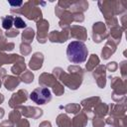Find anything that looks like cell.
Returning <instances> with one entry per match:
<instances>
[{
    "label": "cell",
    "mask_w": 127,
    "mask_h": 127,
    "mask_svg": "<svg viewBox=\"0 0 127 127\" xmlns=\"http://www.w3.org/2000/svg\"><path fill=\"white\" fill-rule=\"evenodd\" d=\"M105 67H106V69H108L109 71L113 72V71H115V70L118 68V64H117L116 62H110V63H108V64L105 65Z\"/></svg>",
    "instance_id": "obj_39"
},
{
    "label": "cell",
    "mask_w": 127,
    "mask_h": 127,
    "mask_svg": "<svg viewBox=\"0 0 127 127\" xmlns=\"http://www.w3.org/2000/svg\"><path fill=\"white\" fill-rule=\"evenodd\" d=\"M56 121L58 127H71V119L64 113L59 114Z\"/></svg>",
    "instance_id": "obj_27"
},
{
    "label": "cell",
    "mask_w": 127,
    "mask_h": 127,
    "mask_svg": "<svg viewBox=\"0 0 127 127\" xmlns=\"http://www.w3.org/2000/svg\"><path fill=\"white\" fill-rule=\"evenodd\" d=\"M4 35H5V37H8V38H15V37H17V36L19 35V31H18L16 28H15V29L11 28L10 30L6 31Z\"/></svg>",
    "instance_id": "obj_38"
},
{
    "label": "cell",
    "mask_w": 127,
    "mask_h": 127,
    "mask_svg": "<svg viewBox=\"0 0 127 127\" xmlns=\"http://www.w3.org/2000/svg\"><path fill=\"white\" fill-rule=\"evenodd\" d=\"M13 23H14V17L11 15H7V16L2 18V27L6 31H8L12 28Z\"/></svg>",
    "instance_id": "obj_31"
},
{
    "label": "cell",
    "mask_w": 127,
    "mask_h": 127,
    "mask_svg": "<svg viewBox=\"0 0 127 127\" xmlns=\"http://www.w3.org/2000/svg\"><path fill=\"white\" fill-rule=\"evenodd\" d=\"M111 82L110 86L113 90L112 92V99L116 103H124L126 102V93H127V85L126 80L122 79L119 76L110 77Z\"/></svg>",
    "instance_id": "obj_5"
},
{
    "label": "cell",
    "mask_w": 127,
    "mask_h": 127,
    "mask_svg": "<svg viewBox=\"0 0 127 127\" xmlns=\"http://www.w3.org/2000/svg\"><path fill=\"white\" fill-rule=\"evenodd\" d=\"M126 120H127L126 116L117 117V116H110L109 115L105 120V124H109L112 127H127Z\"/></svg>",
    "instance_id": "obj_24"
},
{
    "label": "cell",
    "mask_w": 127,
    "mask_h": 127,
    "mask_svg": "<svg viewBox=\"0 0 127 127\" xmlns=\"http://www.w3.org/2000/svg\"><path fill=\"white\" fill-rule=\"evenodd\" d=\"M28 99V92L26 89H19L17 92L13 93L9 99V106L11 108H17L21 106Z\"/></svg>",
    "instance_id": "obj_10"
},
{
    "label": "cell",
    "mask_w": 127,
    "mask_h": 127,
    "mask_svg": "<svg viewBox=\"0 0 127 127\" xmlns=\"http://www.w3.org/2000/svg\"><path fill=\"white\" fill-rule=\"evenodd\" d=\"M30 98L36 104H39V105L46 104L52 100L51 90L48 87H44V86L37 87L31 92Z\"/></svg>",
    "instance_id": "obj_7"
},
{
    "label": "cell",
    "mask_w": 127,
    "mask_h": 127,
    "mask_svg": "<svg viewBox=\"0 0 127 127\" xmlns=\"http://www.w3.org/2000/svg\"><path fill=\"white\" fill-rule=\"evenodd\" d=\"M91 37L93 42L101 43L103 40L108 38V29L106 28L103 22H96L92 25V33Z\"/></svg>",
    "instance_id": "obj_8"
},
{
    "label": "cell",
    "mask_w": 127,
    "mask_h": 127,
    "mask_svg": "<svg viewBox=\"0 0 127 127\" xmlns=\"http://www.w3.org/2000/svg\"><path fill=\"white\" fill-rule=\"evenodd\" d=\"M19 109V111L21 112L22 116H24L25 118H32V119H38L43 115V110L39 107L36 106H19L17 107Z\"/></svg>",
    "instance_id": "obj_11"
},
{
    "label": "cell",
    "mask_w": 127,
    "mask_h": 127,
    "mask_svg": "<svg viewBox=\"0 0 127 127\" xmlns=\"http://www.w3.org/2000/svg\"><path fill=\"white\" fill-rule=\"evenodd\" d=\"M43 63H44V55L40 52L34 53L29 61V67L32 70H38L43 66Z\"/></svg>",
    "instance_id": "obj_17"
},
{
    "label": "cell",
    "mask_w": 127,
    "mask_h": 127,
    "mask_svg": "<svg viewBox=\"0 0 127 127\" xmlns=\"http://www.w3.org/2000/svg\"><path fill=\"white\" fill-rule=\"evenodd\" d=\"M25 70H26V64H25V59L24 58L19 60L18 62H16L11 67L12 73L15 74L16 76L17 75H21Z\"/></svg>",
    "instance_id": "obj_25"
},
{
    "label": "cell",
    "mask_w": 127,
    "mask_h": 127,
    "mask_svg": "<svg viewBox=\"0 0 127 127\" xmlns=\"http://www.w3.org/2000/svg\"><path fill=\"white\" fill-rule=\"evenodd\" d=\"M67 71L65 72L62 67H55L53 74L63 85H65L71 90H76L82 83L84 71L79 65H69Z\"/></svg>",
    "instance_id": "obj_1"
},
{
    "label": "cell",
    "mask_w": 127,
    "mask_h": 127,
    "mask_svg": "<svg viewBox=\"0 0 127 127\" xmlns=\"http://www.w3.org/2000/svg\"><path fill=\"white\" fill-rule=\"evenodd\" d=\"M4 115H5V110L2 107H0V119H2L4 117Z\"/></svg>",
    "instance_id": "obj_46"
},
{
    "label": "cell",
    "mask_w": 127,
    "mask_h": 127,
    "mask_svg": "<svg viewBox=\"0 0 127 127\" xmlns=\"http://www.w3.org/2000/svg\"><path fill=\"white\" fill-rule=\"evenodd\" d=\"M1 85H2V79L0 78V87H1Z\"/></svg>",
    "instance_id": "obj_48"
},
{
    "label": "cell",
    "mask_w": 127,
    "mask_h": 127,
    "mask_svg": "<svg viewBox=\"0 0 127 127\" xmlns=\"http://www.w3.org/2000/svg\"><path fill=\"white\" fill-rule=\"evenodd\" d=\"M20 80L25 82V83H31L34 80V73L31 70H25L21 75H20Z\"/></svg>",
    "instance_id": "obj_32"
},
{
    "label": "cell",
    "mask_w": 127,
    "mask_h": 127,
    "mask_svg": "<svg viewBox=\"0 0 127 127\" xmlns=\"http://www.w3.org/2000/svg\"><path fill=\"white\" fill-rule=\"evenodd\" d=\"M69 38V29H63L62 31H52L48 35V40L52 43H64Z\"/></svg>",
    "instance_id": "obj_13"
},
{
    "label": "cell",
    "mask_w": 127,
    "mask_h": 127,
    "mask_svg": "<svg viewBox=\"0 0 127 127\" xmlns=\"http://www.w3.org/2000/svg\"><path fill=\"white\" fill-rule=\"evenodd\" d=\"M99 102H101V98L99 96H92V97H88V98H85L83 99L81 102H80V106L83 107L82 111L84 113L88 115H92V110L93 108L95 107L96 104H98Z\"/></svg>",
    "instance_id": "obj_14"
},
{
    "label": "cell",
    "mask_w": 127,
    "mask_h": 127,
    "mask_svg": "<svg viewBox=\"0 0 127 127\" xmlns=\"http://www.w3.org/2000/svg\"><path fill=\"white\" fill-rule=\"evenodd\" d=\"M0 33H1V30H0Z\"/></svg>",
    "instance_id": "obj_49"
},
{
    "label": "cell",
    "mask_w": 127,
    "mask_h": 127,
    "mask_svg": "<svg viewBox=\"0 0 127 127\" xmlns=\"http://www.w3.org/2000/svg\"><path fill=\"white\" fill-rule=\"evenodd\" d=\"M116 47H117V45L114 42H112L110 40H107L106 44L104 45L103 49L101 50V57H102V59L103 60H108L115 53Z\"/></svg>",
    "instance_id": "obj_22"
},
{
    "label": "cell",
    "mask_w": 127,
    "mask_h": 127,
    "mask_svg": "<svg viewBox=\"0 0 127 127\" xmlns=\"http://www.w3.org/2000/svg\"><path fill=\"white\" fill-rule=\"evenodd\" d=\"M21 80L18 76L16 75H7L4 79H3V84L5 86V88L9 91H13L16 89V87L20 84Z\"/></svg>",
    "instance_id": "obj_21"
},
{
    "label": "cell",
    "mask_w": 127,
    "mask_h": 127,
    "mask_svg": "<svg viewBox=\"0 0 127 127\" xmlns=\"http://www.w3.org/2000/svg\"><path fill=\"white\" fill-rule=\"evenodd\" d=\"M13 25L16 27V29H26L27 28V24L25 23V21L20 17V16H16L14 17V23Z\"/></svg>",
    "instance_id": "obj_34"
},
{
    "label": "cell",
    "mask_w": 127,
    "mask_h": 127,
    "mask_svg": "<svg viewBox=\"0 0 127 127\" xmlns=\"http://www.w3.org/2000/svg\"><path fill=\"white\" fill-rule=\"evenodd\" d=\"M69 37L73 39L80 40V42L87 40V32L86 29L79 25H72L69 28Z\"/></svg>",
    "instance_id": "obj_15"
},
{
    "label": "cell",
    "mask_w": 127,
    "mask_h": 127,
    "mask_svg": "<svg viewBox=\"0 0 127 127\" xmlns=\"http://www.w3.org/2000/svg\"><path fill=\"white\" fill-rule=\"evenodd\" d=\"M16 127H30V123H29V121H28V119H20L18 122H17V124H16Z\"/></svg>",
    "instance_id": "obj_40"
},
{
    "label": "cell",
    "mask_w": 127,
    "mask_h": 127,
    "mask_svg": "<svg viewBox=\"0 0 127 127\" xmlns=\"http://www.w3.org/2000/svg\"><path fill=\"white\" fill-rule=\"evenodd\" d=\"M8 3L12 8H20L24 2L23 1H8Z\"/></svg>",
    "instance_id": "obj_41"
},
{
    "label": "cell",
    "mask_w": 127,
    "mask_h": 127,
    "mask_svg": "<svg viewBox=\"0 0 127 127\" xmlns=\"http://www.w3.org/2000/svg\"><path fill=\"white\" fill-rule=\"evenodd\" d=\"M92 126L93 127H104L105 126V121L103 118L99 117H92Z\"/></svg>",
    "instance_id": "obj_37"
},
{
    "label": "cell",
    "mask_w": 127,
    "mask_h": 127,
    "mask_svg": "<svg viewBox=\"0 0 127 127\" xmlns=\"http://www.w3.org/2000/svg\"><path fill=\"white\" fill-rule=\"evenodd\" d=\"M14 126H15V124L12 121H10L9 119L8 120H4V121H2L0 123V127H14Z\"/></svg>",
    "instance_id": "obj_42"
},
{
    "label": "cell",
    "mask_w": 127,
    "mask_h": 127,
    "mask_svg": "<svg viewBox=\"0 0 127 127\" xmlns=\"http://www.w3.org/2000/svg\"><path fill=\"white\" fill-rule=\"evenodd\" d=\"M119 67H120V73H121V76H122L121 78L126 80V78H127V62L126 61L121 62Z\"/></svg>",
    "instance_id": "obj_36"
},
{
    "label": "cell",
    "mask_w": 127,
    "mask_h": 127,
    "mask_svg": "<svg viewBox=\"0 0 127 127\" xmlns=\"http://www.w3.org/2000/svg\"><path fill=\"white\" fill-rule=\"evenodd\" d=\"M14 48H15V44L12 42H8L6 37L0 33V52H5V51L10 52Z\"/></svg>",
    "instance_id": "obj_28"
},
{
    "label": "cell",
    "mask_w": 127,
    "mask_h": 127,
    "mask_svg": "<svg viewBox=\"0 0 127 127\" xmlns=\"http://www.w3.org/2000/svg\"><path fill=\"white\" fill-rule=\"evenodd\" d=\"M88 56V50L83 42L72 41L66 48L67 60L72 64H82L86 61Z\"/></svg>",
    "instance_id": "obj_3"
},
{
    "label": "cell",
    "mask_w": 127,
    "mask_h": 127,
    "mask_svg": "<svg viewBox=\"0 0 127 127\" xmlns=\"http://www.w3.org/2000/svg\"><path fill=\"white\" fill-rule=\"evenodd\" d=\"M126 18H127V16H126V14H124L123 16H122V18H121V23H122V30H123V32L126 30Z\"/></svg>",
    "instance_id": "obj_43"
},
{
    "label": "cell",
    "mask_w": 127,
    "mask_h": 127,
    "mask_svg": "<svg viewBox=\"0 0 127 127\" xmlns=\"http://www.w3.org/2000/svg\"><path fill=\"white\" fill-rule=\"evenodd\" d=\"M4 99H5V97H4V95H3L2 93H0V104H1V103H3V101H4Z\"/></svg>",
    "instance_id": "obj_47"
},
{
    "label": "cell",
    "mask_w": 127,
    "mask_h": 127,
    "mask_svg": "<svg viewBox=\"0 0 127 127\" xmlns=\"http://www.w3.org/2000/svg\"><path fill=\"white\" fill-rule=\"evenodd\" d=\"M109 111V105L105 102H99L98 104L95 105V107L92 110V117H99V118H103L108 114Z\"/></svg>",
    "instance_id": "obj_23"
},
{
    "label": "cell",
    "mask_w": 127,
    "mask_h": 127,
    "mask_svg": "<svg viewBox=\"0 0 127 127\" xmlns=\"http://www.w3.org/2000/svg\"><path fill=\"white\" fill-rule=\"evenodd\" d=\"M98 6L105 20L126 12L125 1H98Z\"/></svg>",
    "instance_id": "obj_4"
},
{
    "label": "cell",
    "mask_w": 127,
    "mask_h": 127,
    "mask_svg": "<svg viewBox=\"0 0 127 127\" xmlns=\"http://www.w3.org/2000/svg\"><path fill=\"white\" fill-rule=\"evenodd\" d=\"M92 75L96 81V84L100 88H104L106 85V67L104 64H98L93 70Z\"/></svg>",
    "instance_id": "obj_12"
},
{
    "label": "cell",
    "mask_w": 127,
    "mask_h": 127,
    "mask_svg": "<svg viewBox=\"0 0 127 127\" xmlns=\"http://www.w3.org/2000/svg\"><path fill=\"white\" fill-rule=\"evenodd\" d=\"M64 109L66 113L77 114L81 110V106H80V104H77V103H68L64 107Z\"/></svg>",
    "instance_id": "obj_30"
},
{
    "label": "cell",
    "mask_w": 127,
    "mask_h": 127,
    "mask_svg": "<svg viewBox=\"0 0 127 127\" xmlns=\"http://www.w3.org/2000/svg\"><path fill=\"white\" fill-rule=\"evenodd\" d=\"M23 56H19L17 54H6L4 52H0V67L3 64H15L19 60L23 59Z\"/></svg>",
    "instance_id": "obj_18"
},
{
    "label": "cell",
    "mask_w": 127,
    "mask_h": 127,
    "mask_svg": "<svg viewBox=\"0 0 127 127\" xmlns=\"http://www.w3.org/2000/svg\"><path fill=\"white\" fill-rule=\"evenodd\" d=\"M31 52H32V48H31V46L29 44L21 43V45H20V53L23 55V57L30 55Z\"/></svg>",
    "instance_id": "obj_35"
},
{
    "label": "cell",
    "mask_w": 127,
    "mask_h": 127,
    "mask_svg": "<svg viewBox=\"0 0 127 127\" xmlns=\"http://www.w3.org/2000/svg\"><path fill=\"white\" fill-rule=\"evenodd\" d=\"M39 127H52V124L50 121H43L40 123Z\"/></svg>",
    "instance_id": "obj_45"
},
{
    "label": "cell",
    "mask_w": 127,
    "mask_h": 127,
    "mask_svg": "<svg viewBox=\"0 0 127 127\" xmlns=\"http://www.w3.org/2000/svg\"><path fill=\"white\" fill-rule=\"evenodd\" d=\"M21 116H22V114H21V112L19 111V109H18V108H14V109L9 113V120L12 121L14 124H17V122L21 119Z\"/></svg>",
    "instance_id": "obj_33"
},
{
    "label": "cell",
    "mask_w": 127,
    "mask_h": 127,
    "mask_svg": "<svg viewBox=\"0 0 127 127\" xmlns=\"http://www.w3.org/2000/svg\"><path fill=\"white\" fill-rule=\"evenodd\" d=\"M39 84L44 87H51L53 92L57 96H61L64 93V85L56 78V76L53 73L43 72L39 76Z\"/></svg>",
    "instance_id": "obj_6"
},
{
    "label": "cell",
    "mask_w": 127,
    "mask_h": 127,
    "mask_svg": "<svg viewBox=\"0 0 127 127\" xmlns=\"http://www.w3.org/2000/svg\"><path fill=\"white\" fill-rule=\"evenodd\" d=\"M6 76H7V70L3 67H0V78L4 79Z\"/></svg>",
    "instance_id": "obj_44"
},
{
    "label": "cell",
    "mask_w": 127,
    "mask_h": 127,
    "mask_svg": "<svg viewBox=\"0 0 127 127\" xmlns=\"http://www.w3.org/2000/svg\"><path fill=\"white\" fill-rule=\"evenodd\" d=\"M37 26V40L40 44H45L48 41V31L50 24L46 19H41L40 21L36 22Z\"/></svg>",
    "instance_id": "obj_9"
},
{
    "label": "cell",
    "mask_w": 127,
    "mask_h": 127,
    "mask_svg": "<svg viewBox=\"0 0 127 127\" xmlns=\"http://www.w3.org/2000/svg\"><path fill=\"white\" fill-rule=\"evenodd\" d=\"M126 102L124 103H111L109 105V111L110 116H126Z\"/></svg>",
    "instance_id": "obj_16"
},
{
    "label": "cell",
    "mask_w": 127,
    "mask_h": 127,
    "mask_svg": "<svg viewBox=\"0 0 127 127\" xmlns=\"http://www.w3.org/2000/svg\"><path fill=\"white\" fill-rule=\"evenodd\" d=\"M39 5H46L45 2L41 1H27L23 3V5L20 8H11V13H16V14H21L24 15L27 19L33 20V21H40L43 19V14L42 10L39 7Z\"/></svg>",
    "instance_id": "obj_2"
},
{
    "label": "cell",
    "mask_w": 127,
    "mask_h": 127,
    "mask_svg": "<svg viewBox=\"0 0 127 127\" xmlns=\"http://www.w3.org/2000/svg\"><path fill=\"white\" fill-rule=\"evenodd\" d=\"M122 35H123V30L118 25V26H115V27H112V28L109 29L107 40H110V41L114 42L116 45H118L121 41Z\"/></svg>",
    "instance_id": "obj_20"
},
{
    "label": "cell",
    "mask_w": 127,
    "mask_h": 127,
    "mask_svg": "<svg viewBox=\"0 0 127 127\" xmlns=\"http://www.w3.org/2000/svg\"><path fill=\"white\" fill-rule=\"evenodd\" d=\"M100 61H99V58L97 57V55L95 54H92L90 55L88 61H87V64H85V68L87 71H92L98 64H99Z\"/></svg>",
    "instance_id": "obj_29"
},
{
    "label": "cell",
    "mask_w": 127,
    "mask_h": 127,
    "mask_svg": "<svg viewBox=\"0 0 127 127\" xmlns=\"http://www.w3.org/2000/svg\"><path fill=\"white\" fill-rule=\"evenodd\" d=\"M34 37H35V31L32 28L27 27L22 32V37H21L22 43H25V44H29L30 45L33 42V40H34Z\"/></svg>",
    "instance_id": "obj_26"
},
{
    "label": "cell",
    "mask_w": 127,
    "mask_h": 127,
    "mask_svg": "<svg viewBox=\"0 0 127 127\" xmlns=\"http://www.w3.org/2000/svg\"><path fill=\"white\" fill-rule=\"evenodd\" d=\"M88 121V116L82 110H80L71 119V127H85Z\"/></svg>",
    "instance_id": "obj_19"
}]
</instances>
